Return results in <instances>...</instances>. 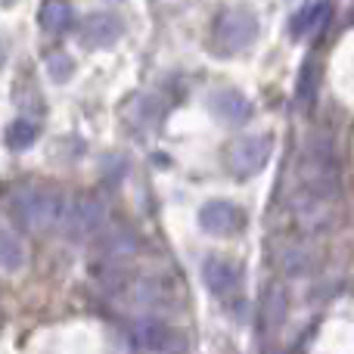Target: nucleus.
Segmentation results:
<instances>
[{
	"label": "nucleus",
	"instance_id": "obj_21",
	"mask_svg": "<svg viewBox=\"0 0 354 354\" xmlns=\"http://www.w3.org/2000/svg\"><path fill=\"white\" fill-rule=\"evenodd\" d=\"M47 72L53 75V81H68L72 78V72H75V59L72 56H66V53H53L47 59Z\"/></svg>",
	"mask_w": 354,
	"mask_h": 354
},
{
	"label": "nucleus",
	"instance_id": "obj_3",
	"mask_svg": "<svg viewBox=\"0 0 354 354\" xmlns=\"http://www.w3.org/2000/svg\"><path fill=\"white\" fill-rule=\"evenodd\" d=\"M6 205H10L12 218L28 230H59L66 196L44 187H16Z\"/></svg>",
	"mask_w": 354,
	"mask_h": 354
},
{
	"label": "nucleus",
	"instance_id": "obj_14",
	"mask_svg": "<svg viewBox=\"0 0 354 354\" xmlns=\"http://www.w3.org/2000/svg\"><path fill=\"white\" fill-rule=\"evenodd\" d=\"M317 93H320V62L314 59V56H308L299 72V81H295V109L311 112Z\"/></svg>",
	"mask_w": 354,
	"mask_h": 354
},
{
	"label": "nucleus",
	"instance_id": "obj_20",
	"mask_svg": "<svg viewBox=\"0 0 354 354\" xmlns=\"http://www.w3.org/2000/svg\"><path fill=\"white\" fill-rule=\"evenodd\" d=\"M35 140H37V124L28 122V118H19V122H12L10 131H6V143H10L12 149H28Z\"/></svg>",
	"mask_w": 354,
	"mask_h": 354
},
{
	"label": "nucleus",
	"instance_id": "obj_9",
	"mask_svg": "<svg viewBox=\"0 0 354 354\" xmlns=\"http://www.w3.org/2000/svg\"><path fill=\"white\" fill-rule=\"evenodd\" d=\"M134 339L140 348L156 351V354H174L187 345V336L177 330L174 324L159 317H143L134 324Z\"/></svg>",
	"mask_w": 354,
	"mask_h": 354
},
{
	"label": "nucleus",
	"instance_id": "obj_13",
	"mask_svg": "<svg viewBox=\"0 0 354 354\" xmlns=\"http://www.w3.org/2000/svg\"><path fill=\"white\" fill-rule=\"evenodd\" d=\"M330 16H333L330 3H305V6H299L295 16H292V22H289V35L292 37L320 35V31L330 25Z\"/></svg>",
	"mask_w": 354,
	"mask_h": 354
},
{
	"label": "nucleus",
	"instance_id": "obj_12",
	"mask_svg": "<svg viewBox=\"0 0 354 354\" xmlns=\"http://www.w3.org/2000/svg\"><path fill=\"white\" fill-rule=\"evenodd\" d=\"M212 112L224 124H245L252 118V100L236 87H221L212 93Z\"/></svg>",
	"mask_w": 354,
	"mask_h": 354
},
{
	"label": "nucleus",
	"instance_id": "obj_16",
	"mask_svg": "<svg viewBox=\"0 0 354 354\" xmlns=\"http://www.w3.org/2000/svg\"><path fill=\"white\" fill-rule=\"evenodd\" d=\"M159 103H156V97H149V93H143V97H134L128 106H124V118H128V124L134 131H147L153 128L156 122H159Z\"/></svg>",
	"mask_w": 354,
	"mask_h": 354
},
{
	"label": "nucleus",
	"instance_id": "obj_1",
	"mask_svg": "<svg viewBox=\"0 0 354 354\" xmlns=\"http://www.w3.org/2000/svg\"><path fill=\"white\" fill-rule=\"evenodd\" d=\"M299 180H301V187L295 196L336 205V199H339V162H336V153H333L330 137H320V134L311 137L305 156H301Z\"/></svg>",
	"mask_w": 354,
	"mask_h": 354
},
{
	"label": "nucleus",
	"instance_id": "obj_6",
	"mask_svg": "<svg viewBox=\"0 0 354 354\" xmlns=\"http://www.w3.org/2000/svg\"><path fill=\"white\" fill-rule=\"evenodd\" d=\"M270 153H274V137L270 134H243L233 143H227L224 165L233 177L245 180V177L258 174L264 165H268Z\"/></svg>",
	"mask_w": 354,
	"mask_h": 354
},
{
	"label": "nucleus",
	"instance_id": "obj_17",
	"mask_svg": "<svg viewBox=\"0 0 354 354\" xmlns=\"http://www.w3.org/2000/svg\"><path fill=\"white\" fill-rule=\"evenodd\" d=\"M314 264H317V255L308 245H289L280 255V268L289 277H308L314 270Z\"/></svg>",
	"mask_w": 354,
	"mask_h": 354
},
{
	"label": "nucleus",
	"instance_id": "obj_19",
	"mask_svg": "<svg viewBox=\"0 0 354 354\" xmlns=\"http://www.w3.org/2000/svg\"><path fill=\"white\" fill-rule=\"evenodd\" d=\"M72 19H75V10H72V3H44L41 10H37V22H41V28L44 31H62V28H68L72 25Z\"/></svg>",
	"mask_w": 354,
	"mask_h": 354
},
{
	"label": "nucleus",
	"instance_id": "obj_4",
	"mask_svg": "<svg viewBox=\"0 0 354 354\" xmlns=\"http://www.w3.org/2000/svg\"><path fill=\"white\" fill-rule=\"evenodd\" d=\"M212 37H214L218 53H224V56L243 53L258 37V16L249 6H224V10L214 16Z\"/></svg>",
	"mask_w": 354,
	"mask_h": 354
},
{
	"label": "nucleus",
	"instance_id": "obj_18",
	"mask_svg": "<svg viewBox=\"0 0 354 354\" xmlns=\"http://www.w3.org/2000/svg\"><path fill=\"white\" fill-rule=\"evenodd\" d=\"M25 264V245L10 227L0 224V270H16Z\"/></svg>",
	"mask_w": 354,
	"mask_h": 354
},
{
	"label": "nucleus",
	"instance_id": "obj_10",
	"mask_svg": "<svg viewBox=\"0 0 354 354\" xmlns=\"http://www.w3.org/2000/svg\"><path fill=\"white\" fill-rule=\"evenodd\" d=\"M124 37V19L112 10H97L81 22V31H78V41L91 50H103V47H112L115 41Z\"/></svg>",
	"mask_w": 354,
	"mask_h": 354
},
{
	"label": "nucleus",
	"instance_id": "obj_15",
	"mask_svg": "<svg viewBox=\"0 0 354 354\" xmlns=\"http://www.w3.org/2000/svg\"><path fill=\"white\" fill-rule=\"evenodd\" d=\"M286 311H289L286 289H283L280 283H274V286L268 289V295H264V330H268L270 336H277V333L283 330V324H286Z\"/></svg>",
	"mask_w": 354,
	"mask_h": 354
},
{
	"label": "nucleus",
	"instance_id": "obj_5",
	"mask_svg": "<svg viewBox=\"0 0 354 354\" xmlns=\"http://www.w3.org/2000/svg\"><path fill=\"white\" fill-rule=\"evenodd\" d=\"M106 230V205L97 196H68L62 205L59 233L75 243L81 239H97Z\"/></svg>",
	"mask_w": 354,
	"mask_h": 354
},
{
	"label": "nucleus",
	"instance_id": "obj_8",
	"mask_svg": "<svg viewBox=\"0 0 354 354\" xmlns=\"http://www.w3.org/2000/svg\"><path fill=\"white\" fill-rule=\"evenodd\" d=\"M249 214L230 199H212L199 208V227L208 236H236L245 230Z\"/></svg>",
	"mask_w": 354,
	"mask_h": 354
},
{
	"label": "nucleus",
	"instance_id": "obj_11",
	"mask_svg": "<svg viewBox=\"0 0 354 354\" xmlns=\"http://www.w3.org/2000/svg\"><path fill=\"white\" fill-rule=\"evenodd\" d=\"M93 243H97V252L109 264L124 261V258L137 255V249H140V239H137V233L128 230V227H122V224H109L97 239H93Z\"/></svg>",
	"mask_w": 354,
	"mask_h": 354
},
{
	"label": "nucleus",
	"instance_id": "obj_2",
	"mask_svg": "<svg viewBox=\"0 0 354 354\" xmlns=\"http://www.w3.org/2000/svg\"><path fill=\"white\" fill-rule=\"evenodd\" d=\"M109 292L124 295L134 305L149 308V311H177L180 308V283L168 274H124V270H115V277H103Z\"/></svg>",
	"mask_w": 354,
	"mask_h": 354
},
{
	"label": "nucleus",
	"instance_id": "obj_7",
	"mask_svg": "<svg viewBox=\"0 0 354 354\" xmlns=\"http://www.w3.org/2000/svg\"><path fill=\"white\" fill-rule=\"evenodd\" d=\"M202 280L218 301H233L243 295V268L224 255H208L202 261Z\"/></svg>",
	"mask_w": 354,
	"mask_h": 354
}]
</instances>
